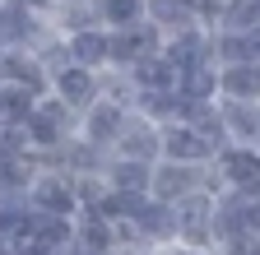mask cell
<instances>
[{"label":"cell","instance_id":"cell-1","mask_svg":"<svg viewBox=\"0 0 260 255\" xmlns=\"http://www.w3.org/2000/svg\"><path fill=\"white\" fill-rule=\"evenodd\" d=\"M162 149H168L172 163H190V158H205V153H209L205 139L195 135L190 125H177V130H168V135H162Z\"/></svg>","mask_w":260,"mask_h":255},{"label":"cell","instance_id":"cell-2","mask_svg":"<svg viewBox=\"0 0 260 255\" xmlns=\"http://www.w3.org/2000/svg\"><path fill=\"white\" fill-rule=\"evenodd\" d=\"M32 200H38V209H42V213H65L75 195H70V186H65L60 176H47V181L32 186Z\"/></svg>","mask_w":260,"mask_h":255},{"label":"cell","instance_id":"cell-3","mask_svg":"<svg viewBox=\"0 0 260 255\" xmlns=\"http://www.w3.org/2000/svg\"><path fill=\"white\" fill-rule=\"evenodd\" d=\"M130 218H135L149 237H177V218H172V209H168V204H140Z\"/></svg>","mask_w":260,"mask_h":255},{"label":"cell","instance_id":"cell-4","mask_svg":"<svg viewBox=\"0 0 260 255\" xmlns=\"http://www.w3.org/2000/svg\"><path fill=\"white\" fill-rule=\"evenodd\" d=\"M56 88H60V98H65V102H88L93 93H98V84H93V75H88L84 65H75V70H60Z\"/></svg>","mask_w":260,"mask_h":255},{"label":"cell","instance_id":"cell-5","mask_svg":"<svg viewBox=\"0 0 260 255\" xmlns=\"http://www.w3.org/2000/svg\"><path fill=\"white\" fill-rule=\"evenodd\" d=\"M149 186L158 190L162 200H181V195H190V190H195V176H190L186 167H162L158 176H149Z\"/></svg>","mask_w":260,"mask_h":255},{"label":"cell","instance_id":"cell-6","mask_svg":"<svg viewBox=\"0 0 260 255\" xmlns=\"http://www.w3.org/2000/svg\"><path fill=\"white\" fill-rule=\"evenodd\" d=\"M172 75H177V70H172L168 56H140V60H135V79H140L144 88H168Z\"/></svg>","mask_w":260,"mask_h":255},{"label":"cell","instance_id":"cell-7","mask_svg":"<svg viewBox=\"0 0 260 255\" xmlns=\"http://www.w3.org/2000/svg\"><path fill=\"white\" fill-rule=\"evenodd\" d=\"M103 56H107V38H103V33H88V28H84V33H75V38H70V60H79L84 70H88V65H98Z\"/></svg>","mask_w":260,"mask_h":255},{"label":"cell","instance_id":"cell-8","mask_svg":"<svg viewBox=\"0 0 260 255\" xmlns=\"http://www.w3.org/2000/svg\"><path fill=\"white\" fill-rule=\"evenodd\" d=\"M121 107L116 102H107V107H93V116H88V139L93 144H103V139H116V130H121Z\"/></svg>","mask_w":260,"mask_h":255},{"label":"cell","instance_id":"cell-9","mask_svg":"<svg viewBox=\"0 0 260 255\" xmlns=\"http://www.w3.org/2000/svg\"><path fill=\"white\" fill-rule=\"evenodd\" d=\"M116 135L125 139V153H130V158H144V163H149L153 149H158V139H153V130H149L144 121H140V125H125V121H121V130H116Z\"/></svg>","mask_w":260,"mask_h":255},{"label":"cell","instance_id":"cell-10","mask_svg":"<svg viewBox=\"0 0 260 255\" xmlns=\"http://www.w3.org/2000/svg\"><path fill=\"white\" fill-rule=\"evenodd\" d=\"M112 181H116V190H144L149 186V163L144 158H125V163L112 172Z\"/></svg>","mask_w":260,"mask_h":255},{"label":"cell","instance_id":"cell-11","mask_svg":"<svg viewBox=\"0 0 260 255\" xmlns=\"http://www.w3.org/2000/svg\"><path fill=\"white\" fill-rule=\"evenodd\" d=\"M218 51L233 60V65H255V33H237V38H223Z\"/></svg>","mask_w":260,"mask_h":255},{"label":"cell","instance_id":"cell-12","mask_svg":"<svg viewBox=\"0 0 260 255\" xmlns=\"http://www.w3.org/2000/svg\"><path fill=\"white\" fill-rule=\"evenodd\" d=\"M140 10H144V0H103V19L107 23H140Z\"/></svg>","mask_w":260,"mask_h":255},{"label":"cell","instance_id":"cell-13","mask_svg":"<svg viewBox=\"0 0 260 255\" xmlns=\"http://www.w3.org/2000/svg\"><path fill=\"white\" fill-rule=\"evenodd\" d=\"M228 28L233 33H255V0H233L228 5Z\"/></svg>","mask_w":260,"mask_h":255},{"label":"cell","instance_id":"cell-14","mask_svg":"<svg viewBox=\"0 0 260 255\" xmlns=\"http://www.w3.org/2000/svg\"><path fill=\"white\" fill-rule=\"evenodd\" d=\"M228 176L255 190V153H228Z\"/></svg>","mask_w":260,"mask_h":255},{"label":"cell","instance_id":"cell-15","mask_svg":"<svg viewBox=\"0 0 260 255\" xmlns=\"http://www.w3.org/2000/svg\"><path fill=\"white\" fill-rule=\"evenodd\" d=\"M223 88L233 93V98H251V93H255V65H237L233 75L223 79Z\"/></svg>","mask_w":260,"mask_h":255},{"label":"cell","instance_id":"cell-16","mask_svg":"<svg viewBox=\"0 0 260 255\" xmlns=\"http://www.w3.org/2000/svg\"><path fill=\"white\" fill-rule=\"evenodd\" d=\"M149 10H153L158 23H177V28H186V0H149Z\"/></svg>","mask_w":260,"mask_h":255},{"label":"cell","instance_id":"cell-17","mask_svg":"<svg viewBox=\"0 0 260 255\" xmlns=\"http://www.w3.org/2000/svg\"><path fill=\"white\" fill-rule=\"evenodd\" d=\"M107 246H112V228L93 213V223L84 228V250H88V255H98V250H107Z\"/></svg>","mask_w":260,"mask_h":255},{"label":"cell","instance_id":"cell-18","mask_svg":"<svg viewBox=\"0 0 260 255\" xmlns=\"http://www.w3.org/2000/svg\"><path fill=\"white\" fill-rule=\"evenodd\" d=\"M23 144H28V135L19 130V125H10V130L0 135V158H19V153H23Z\"/></svg>","mask_w":260,"mask_h":255},{"label":"cell","instance_id":"cell-19","mask_svg":"<svg viewBox=\"0 0 260 255\" xmlns=\"http://www.w3.org/2000/svg\"><path fill=\"white\" fill-rule=\"evenodd\" d=\"M228 121H233L237 130H242V139H246V135H255V112H251L242 98H237V107H233V112H228Z\"/></svg>","mask_w":260,"mask_h":255}]
</instances>
